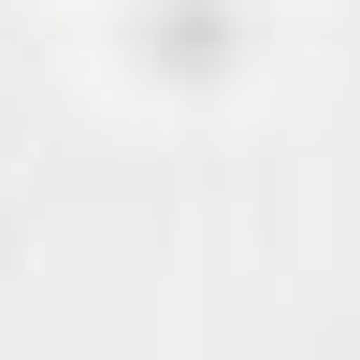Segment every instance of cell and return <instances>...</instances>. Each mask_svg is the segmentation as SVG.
I'll use <instances>...</instances> for the list:
<instances>
[{
    "instance_id": "cell-1",
    "label": "cell",
    "mask_w": 360,
    "mask_h": 360,
    "mask_svg": "<svg viewBox=\"0 0 360 360\" xmlns=\"http://www.w3.org/2000/svg\"><path fill=\"white\" fill-rule=\"evenodd\" d=\"M130 58L159 86H217L231 58H245V0H144V15H130Z\"/></svg>"
}]
</instances>
